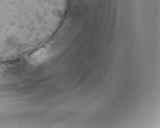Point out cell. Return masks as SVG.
<instances>
[{"instance_id": "obj_1", "label": "cell", "mask_w": 160, "mask_h": 128, "mask_svg": "<svg viewBox=\"0 0 160 128\" xmlns=\"http://www.w3.org/2000/svg\"><path fill=\"white\" fill-rule=\"evenodd\" d=\"M45 0H0V39L18 35L40 15Z\"/></svg>"}, {"instance_id": "obj_2", "label": "cell", "mask_w": 160, "mask_h": 128, "mask_svg": "<svg viewBox=\"0 0 160 128\" xmlns=\"http://www.w3.org/2000/svg\"><path fill=\"white\" fill-rule=\"evenodd\" d=\"M48 56V52L45 48H41L35 51L32 55L31 61L33 64H38L41 63L45 60Z\"/></svg>"}]
</instances>
